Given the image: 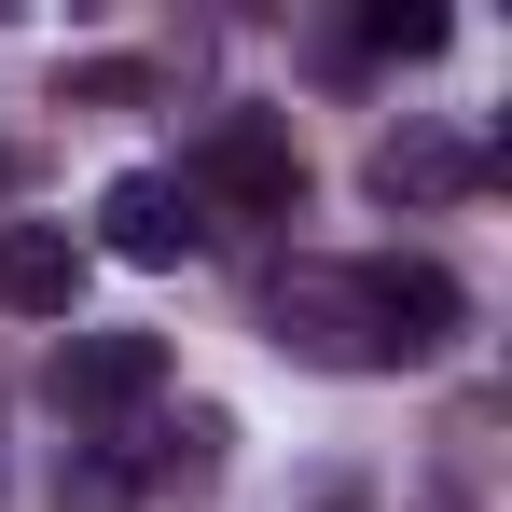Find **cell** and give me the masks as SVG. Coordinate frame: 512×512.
I'll return each mask as SVG.
<instances>
[{"mask_svg": "<svg viewBox=\"0 0 512 512\" xmlns=\"http://www.w3.org/2000/svg\"><path fill=\"white\" fill-rule=\"evenodd\" d=\"M263 333L291 346V360H319V374H402V360H443L457 346V277L443 263H319L291 250L263 277Z\"/></svg>", "mask_w": 512, "mask_h": 512, "instance_id": "1", "label": "cell"}, {"mask_svg": "<svg viewBox=\"0 0 512 512\" xmlns=\"http://www.w3.org/2000/svg\"><path fill=\"white\" fill-rule=\"evenodd\" d=\"M180 194H194V208H236V222H305V153H291L277 111H208Z\"/></svg>", "mask_w": 512, "mask_h": 512, "instance_id": "2", "label": "cell"}, {"mask_svg": "<svg viewBox=\"0 0 512 512\" xmlns=\"http://www.w3.org/2000/svg\"><path fill=\"white\" fill-rule=\"evenodd\" d=\"M56 402L84 429H125L139 402H167V333H70L56 346Z\"/></svg>", "mask_w": 512, "mask_h": 512, "instance_id": "3", "label": "cell"}, {"mask_svg": "<svg viewBox=\"0 0 512 512\" xmlns=\"http://www.w3.org/2000/svg\"><path fill=\"white\" fill-rule=\"evenodd\" d=\"M97 250H125V263H194V250H208V208L180 194V167H125L111 194H97Z\"/></svg>", "mask_w": 512, "mask_h": 512, "instance_id": "4", "label": "cell"}, {"mask_svg": "<svg viewBox=\"0 0 512 512\" xmlns=\"http://www.w3.org/2000/svg\"><path fill=\"white\" fill-rule=\"evenodd\" d=\"M0 305L70 333V305H84V236H70V222H0Z\"/></svg>", "mask_w": 512, "mask_h": 512, "instance_id": "5", "label": "cell"}, {"mask_svg": "<svg viewBox=\"0 0 512 512\" xmlns=\"http://www.w3.org/2000/svg\"><path fill=\"white\" fill-rule=\"evenodd\" d=\"M374 208H457L471 180H485V153L471 139H443V125H402V139H374Z\"/></svg>", "mask_w": 512, "mask_h": 512, "instance_id": "6", "label": "cell"}, {"mask_svg": "<svg viewBox=\"0 0 512 512\" xmlns=\"http://www.w3.org/2000/svg\"><path fill=\"white\" fill-rule=\"evenodd\" d=\"M56 512H153V499H139V457H125V429H84V443H70V471H56Z\"/></svg>", "mask_w": 512, "mask_h": 512, "instance_id": "7", "label": "cell"}, {"mask_svg": "<svg viewBox=\"0 0 512 512\" xmlns=\"http://www.w3.org/2000/svg\"><path fill=\"white\" fill-rule=\"evenodd\" d=\"M360 42H374V56H443V14H402V0H388V14H360Z\"/></svg>", "mask_w": 512, "mask_h": 512, "instance_id": "8", "label": "cell"}]
</instances>
